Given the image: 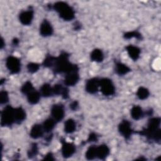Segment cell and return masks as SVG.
<instances>
[{"label": "cell", "instance_id": "1", "mask_svg": "<svg viewBox=\"0 0 161 161\" xmlns=\"http://www.w3.org/2000/svg\"><path fill=\"white\" fill-rule=\"evenodd\" d=\"M160 125V118H152L149 119L147 127L140 131V133L142 135L145 136L148 139L153 140L155 142H159L161 138V131L159 128Z\"/></svg>", "mask_w": 161, "mask_h": 161}, {"label": "cell", "instance_id": "2", "mask_svg": "<svg viewBox=\"0 0 161 161\" xmlns=\"http://www.w3.org/2000/svg\"><path fill=\"white\" fill-rule=\"evenodd\" d=\"M69 55L67 53L63 52L58 57L55 58V63L53 66L55 73L67 74L72 70L79 69L77 65H74L69 62Z\"/></svg>", "mask_w": 161, "mask_h": 161}, {"label": "cell", "instance_id": "3", "mask_svg": "<svg viewBox=\"0 0 161 161\" xmlns=\"http://www.w3.org/2000/svg\"><path fill=\"white\" fill-rule=\"evenodd\" d=\"M53 8L56 11L61 18L65 21H70L74 18L75 12L74 9L66 3L59 1L54 4Z\"/></svg>", "mask_w": 161, "mask_h": 161}, {"label": "cell", "instance_id": "4", "mask_svg": "<svg viewBox=\"0 0 161 161\" xmlns=\"http://www.w3.org/2000/svg\"><path fill=\"white\" fill-rule=\"evenodd\" d=\"M14 111V108L11 106H7L3 109L1 112V126H11L14 122H15Z\"/></svg>", "mask_w": 161, "mask_h": 161}, {"label": "cell", "instance_id": "5", "mask_svg": "<svg viewBox=\"0 0 161 161\" xmlns=\"http://www.w3.org/2000/svg\"><path fill=\"white\" fill-rule=\"evenodd\" d=\"M101 91L105 96H111L114 94L115 87L112 80L108 78H103L99 80Z\"/></svg>", "mask_w": 161, "mask_h": 161}, {"label": "cell", "instance_id": "6", "mask_svg": "<svg viewBox=\"0 0 161 161\" xmlns=\"http://www.w3.org/2000/svg\"><path fill=\"white\" fill-rule=\"evenodd\" d=\"M6 65L8 69L12 74H17L20 71L21 64L19 60L17 57L9 56L6 58Z\"/></svg>", "mask_w": 161, "mask_h": 161}, {"label": "cell", "instance_id": "7", "mask_svg": "<svg viewBox=\"0 0 161 161\" xmlns=\"http://www.w3.org/2000/svg\"><path fill=\"white\" fill-rule=\"evenodd\" d=\"M118 130L121 135L126 139H128L132 133L133 130L131 126V123L128 120H123L118 126Z\"/></svg>", "mask_w": 161, "mask_h": 161}, {"label": "cell", "instance_id": "8", "mask_svg": "<svg viewBox=\"0 0 161 161\" xmlns=\"http://www.w3.org/2000/svg\"><path fill=\"white\" fill-rule=\"evenodd\" d=\"M51 114L52 118L55 121H61L65 114L64 108L62 104H54L52 106L51 108Z\"/></svg>", "mask_w": 161, "mask_h": 161}, {"label": "cell", "instance_id": "9", "mask_svg": "<svg viewBox=\"0 0 161 161\" xmlns=\"http://www.w3.org/2000/svg\"><path fill=\"white\" fill-rule=\"evenodd\" d=\"M79 69L72 70L66 74L64 79V83L69 86H75L79 80V74L78 73Z\"/></svg>", "mask_w": 161, "mask_h": 161}, {"label": "cell", "instance_id": "10", "mask_svg": "<svg viewBox=\"0 0 161 161\" xmlns=\"http://www.w3.org/2000/svg\"><path fill=\"white\" fill-rule=\"evenodd\" d=\"M62 154L64 158H69L71 157L75 152V147L74 144L65 141H62Z\"/></svg>", "mask_w": 161, "mask_h": 161}, {"label": "cell", "instance_id": "11", "mask_svg": "<svg viewBox=\"0 0 161 161\" xmlns=\"http://www.w3.org/2000/svg\"><path fill=\"white\" fill-rule=\"evenodd\" d=\"M99 87V80L97 78L89 79L86 84V90L90 94H94L98 91Z\"/></svg>", "mask_w": 161, "mask_h": 161}, {"label": "cell", "instance_id": "12", "mask_svg": "<svg viewBox=\"0 0 161 161\" xmlns=\"http://www.w3.org/2000/svg\"><path fill=\"white\" fill-rule=\"evenodd\" d=\"M53 31L51 23L47 20L44 19L40 27V33L43 36H48L52 35Z\"/></svg>", "mask_w": 161, "mask_h": 161}, {"label": "cell", "instance_id": "13", "mask_svg": "<svg viewBox=\"0 0 161 161\" xmlns=\"http://www.w3.org/2000/svg\"><path fill=\"white\" fill-rule=\"evenodd\" d=\"M33 18V11L28 10L21 12L19 14V19L20 22L24 25H28L31 24Z\"/></svg>", "mask_w": 161, "mask_h": 161}, {"label": "cell", "instance_id": "14", "mask_svg": "<svg viewBox=\"0 0 161 161\" xmlns=\"http://www.w3.org/2000/svg\"><path fill=\"white\" fill-rule=\"evenodd\" d=\"M109 154V147L104 144L96 147V158L103 160Z\"/></svg>", "mask_w": 161, "mask_h": 161}, {"label": "cell", "instance_id": "15", "mask_svg": "<svg viewBox=\"0 0 161 161\" xmlns=\"http://www.w3.org/2000/svg\"><path fill=\"white\" fill-rule=\"evenodd\" d=\"M43 132L44 130L42 125L39 124H35L31 127L30 135L32 138L37 139L43 136Z\"/></svg>", "mask_w": 161, "mask_h": 161}, {"label": "cell", "instance_id": "16", "mask_svg": "<svg viewBox=\"0 0 161 161\" xmlns=\"http://www.w3.org/2000/svg\"><path fill=\"white\" fill-rule=\"evenodd\" d=\"M52 89L53 94L56 95H61L64 99L69 97V90L66 87H63L61 84H55Z\"/></svg>", "mask_w": 161, "mask_h": 161}, {"label": "cell", "instance_id": "17", "mask_svg": "<svg viewBox=\"0 0 161 161\" xmlns=\"http://www.w3.org/2000/svg\"><path fill=\"white\" fill-rule=\"evenodd\" d=\"M129 57L133 60H136L140 54V50L138 47L132 45H130L126 47Z\"/></svg>", "mask_w": 161, "mask_h": 161}, {"label": "cell", "instance_id": "18", "mask_svg": "<svg viewBox=\"0 0 161 161\" xmlns=\"http://www.w3.org/2000/svg\"><path fill=\"white\" fill-rule=\"evenodd\" d=\"M14 114L15 122L17 123H21L26 118V113L21 107L14 108Z\"/></svg>", "mask_w": 161, "mask_h": 161}, {"label": "cell", "instance_id": "19", "mask_svg": "<svg viewBox=\"0 0 161 161\" xmlns=\"http://www.w3.org/2000/svg\"><path fill=\"white\" fill-rule=\"evenodd\" d=\"M115 70H116V72L119 75H125L131 71V69H130V67H128L126 65L119 62H117L116 63Z\"/></svg>", "mask_w": 161, "mask_h": 161}, {"label": "cell", "instance_id": "20", "mask_svg": "<svg viewBox=\"0 0 161 161\" xmlns=\"http://www.w3.org/2000/svg\"><path fill=\"white\" fill-rule=\"evenodd\" d=\"M40 98V94L35 89L27 94V99L29 103L35 104L38 103Z\"/></svg>", "mask_w": 161, "mask_h": 161}, {"label": "cell", "instance_id": "21", "mask_svg": "<svg viewBox=\"0 0 161 161\" xmlns=\"http://www.w3.org/2000/svg\"><path fill=\"white\" fill-rule=\"evenodd\" d=\"M91 59L96 62H101L104 59V54L101 50L96 48L92 50L91 53Z\"/></svg>", "mask_w": 161, "mask_h": 161}, {"label": "cell", "instance_id": "22", "mask_svg": "<svg viewBox=\"0 0 161 161\" xmlns=\"http://www.w3.org/2000/svg\"><path fill=\"white\" fill-rule=\"evenodd\" d=\"M131 116L133 119L138 120L143 116V112L141 107L139 106H134L131 109Z\"/></svg>", "mask_w": 161, "mask_h": 161}, {"label": "cell", "instance_id": "23", "mask_svg": "<svg viewBox=\"0 0 161 161\" xmlns=\"http://www.w3.org/2000/svg\"><path fill=\"white\" fill-rule=\"evenodd\" d=\"M76 129V123L72 119H67L64 124V130L67 133H72Z\"/></svg>", "mask_w": 161, "mask_h": 161}, {"label": "cell", "instance_id": "24", "mask_svg": "<svg viewBox=\"0 0 161 161\" xmlns=\"http://www.w3.org/2000/svg\"><path fill=\"white\" fill-rule=\"evenodd\" d=\"M55 122L56 121L52 118H48L46 120H45L42 125L44 131L47 133L50 132L54 128Z\"/></svg>", "mask_w": 161, "mask_h": 161}, {"label": "cell", "instance_id": "25", "mask_svg": "<svg viewBox=\"0 0 161 161\" xmlns=\"http://www.w3.org/2000/svg\"><path fill=\"white\" fill-rule=\"evenodd\" d=\"M40 94L44 97H49L53 94V89L48 84H44L40 89Z\"/></svg>", "mask_w": 161, "mask_h": 161}, {"label": "cell", "instance_id": "26", "mask_svg": "<svg viewBox=\"0 0 161 161\" xmlns=\"http://www.w3.org/2000/svg\"><path fill=\"white\" fill-rule=\"evenodd\" d=\"M149 91L144 87H139L136 92L137 97L142 100L147 99L149 96Z\"/></svg>", "mask_w": 161, "mask_h": 161}, {"label": "cell", "instance_id": "27", "mask_svg": "<svg viewBox=\"0 0 161 161\" xmlns=\"http://www.w3.org/2000/svg\"><path fill=\"white\" fill-rule=\"evenodd\" d=\"M86 157L87 160H93L96 158V147L94 145L88 148L86 153Z\"/></svg>", "mask_w": 161, "mask_h": 161}, {"label": "cell", "instance_id": "28", "mask_svg": "<svg viewBox=\"0 0 161 161\" xmlns=\"http://www.w3.org/2000/svg\"><path fill=\"white\" fill-rule=\"evenodd\" d=\"M33 90H34V87L33 86V84H31V82L30 81H27L21 87V91L22 93L25 94H28V93H30L31 91H32Z\"/></svg>", "mask_w": 161, "mask_h": 161}, {"label": "cell", "instance_id": "29", "mask_svg": "<svg viewBox=\"0 0 161 161\" xmlns=\"http://www.w3.org/2000/svg\"><path fill=\"white\" fill-rule=\"evenodd\" d=\"M55 57H53L52 55H48L46 57V58H45L44 61H43V65L46 67H52L53 66L54 63H55Z\"/></svg>", "mask_w": 161, "mask_h": 161}, {"label": "cell", "instance_id": "30", "mask_svg": "<svg viewBox=\"0 0 161 161\" xmlns=\"http://www.w3.org/2000/svg\"><path fill=\"white\" fill-rule=\"evenodd\" d=\"M124 38L126 39H130L132 38H136L137 39H142V35L136 31H128L125 33Z\"/></svg>", "mask_w": 161, "mask_h": 161}, {"label": "cell", "instance_id": "31", "mask_svg": "<svg viewBox=\"0 0 161 161\" xmlns=\"http://www.w3.org/2000/svg\"><path fill=\"white\" fill-rule=\"evenodd\" d=\"M38 153V146L36 143H33L30 149L28 152V155L30 158L35 157Z\"/></svg>", "mask_w": 161, "mask_h": 161}, {"label": "cell", "instance_id": "32", "mask_svg": "<svg viewBox=\"0 0 161 161\" xmlns=\"http://www.w3.org/2000/svg\"><path fill=\"white\" fill-rule=\"evenodd\" d=\"M39 68H40V65L36 63L31 62V63H29L27 65V69L28 72L30 73H35L37 72Z\"/></svg>", "mask_w": 161, "mask_h": 161}, {"label": "cell", "instance_id": "33", "mask_svg": "<svg viewBox=\"0 0 161 161\" xmlns=\"http://www.w3.org/2000/svg\"><path fill=\"white\" fill-rule=\"evenodd\" d=\"M9 100L8 94L5 91H2L0 93V102L1 104H5Z\"/></svg>", "mask_w": 161, "mask_h": 161}, {"label": "cell", "instance_id": "34", "mask_svg": "<svg viewBox=\"0 0 161 161\" xmlns=\"http://www.w3.org/2000/svg\"><path fill=\"white\" fill-rule=\"evenodd\" d=\"M88 142H96L97 140V136L94 133H91L88 138Z\"/></svg>", "mask_w": 161, "mask_h": 161}, {"label": "cell", "instance_id": "35", "mask_svg": "<svg viewBox=\"0 0 161 161\" xmlns=\"http://www.w3.org/2000/svg\"><path fill=\"white\" fill-rule=\"evenodd\" d=\"M78 106H79V104H78V102L75 101L74 102H72L70 104V108L72 110H76L77 108H78Z\"/></svg>", "mask_w": 161, "mask_h": 161}, {"label": "cell", "instance_id": "36", "mask_svg": "<svg viewBox=\"0 0 161 161\" xmlns=\"http://www.w3.org/2000/svg\"><path fill=\"white\" fill-rule=\"evenodd\" d=\"M55 158H53V156L52 153H48L44 157V160H53Z\"/></svg>", "mask_w": 161, "mask_h": 161}, {"label": "cell", "instance_id": "37", "mask_svg": "<svg viewBox=\"0 0 161 161\" xmlns=\"http://www.w3.org/2000/svg\"><path fill=\"white\" fill-rule=\"evenodd\" d=\"M18 42H19V40L17 39V38H14L13 40V43L14 45H18Z\"/></svg>", "mask_w": 161, "mask_h": 161}, {"label": "cell", "instance_id": "38", "mask_svg": "<svg viewBox=\"0 0 161 161\" xmlns=\"http://www.w3.org/2000/svg\"><path fill=\"white\" fill-rule=\"evenodd\" d=\"M3 47H4V40H3V39L2 38V39H1V48H3Z\"/></svg>", "mask_w": 161, "mask_h": 161}]
</instances>
